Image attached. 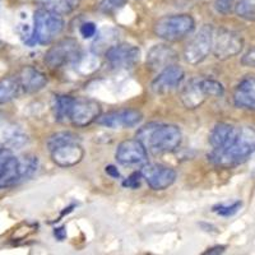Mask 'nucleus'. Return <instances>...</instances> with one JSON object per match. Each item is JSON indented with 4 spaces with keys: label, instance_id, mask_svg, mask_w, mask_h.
Instances as JSON below:
<instances>
[{
    "label": "nucleus",
    "instance_id": "nucleus-1",
    "mask_svg": "<svg viewBox=\"0 0 255 255\" xmlns=\"http://www.w3.org/2000/svg\"><path fill=\"white\" fill-rule=\"evenodd\" d=\"M255 152V129L252 127L238 128L235 136L227 145L208 154V159L213 165L220 167H235L245 162Z\"/></svg>",
    "mask_w": 255,
    "mask_h": 255
},
{
    "label": "nucleus",
    "instance_id": "nucleus-2",
    "mask_svg": "<svg viewBox=\"0 0 255 255\" xmlns=\"http://www.w3.org/2000/svg\"><path fill=\"white\" fill-rule=\"evenodd\" d=\"M136 139H139L151 153L163 154L174 152L180 147L183 134L176 125L151 123L140 128Z\"/></svg>",
    "mask_w": 255,
    "mask_h": 255
},
{
    "label": "nucleus",
    "instance_id": "nucleus-3",
    "mask_svg": "<svg viewBox=\"0 0 255 255\" xmlns=\"http://www.w3.org/2000/svg\"><path fill=\"white\" fill-rule=\"evenodd\" d=\"M64 28V19L51 6L38 8L33 15V29L31 36L24 41L28 46L49 45L61 33Z\"/></svg>",
    "mask_w": 255,
    "mask_h": 255
},
{
    "label": "nucleus",
    "instance_id": "nucleus-4",
    "mask_svg": "<svg viewBox=\"0 0 255 255\" xmlns=\"http://www.w3.org/2000/svg\"><path fill=\"white\" fill-rule=\"evenodd\" d=\"M195 28L194 18L189 14L166 15L159 18L154 24L157 37L167 42H177L188 37Z\"/></svg>",
    "mask_w": 255,
    "mask_h": 255
},
{
    "label": "nucleus",
    "instance_id": "nucleus-5",
    "mask_svg": "<svg viewBox=\"0 0 255 255\" xmlns=\"http://www.w3.org/2000/svg\"><path fill=\"white\" fill-rule=\"evenodd\" d=\"M82 58V49L74 38H63L47 50L45 64L51 69H59L68 64H74Z\"/></svg>",
    "mask_w": 255,
    "mask_h": 255
},
{
    "label": "nucleus",
    "instance_id": "nucleus-6",
    "mask_svg": "<svg viewBox=\"0 0 255 255\" xmlns=\"http://www.w3.org/2000/svg\"><path fill=\"white\" fill-rule=\"evenodd\" d=\"M213 27L211 24H204L197 32V35L193 36L184 49V58L186 63L190 65H198L208 58L213 46Z\"/></svg>",
    "mask_w": 255,
    "mask_h": 255
},
{
    "label": "nucleus",
    "instance_id": "nucleus-7",
    "mask_svg": "<svg viewBox=\"0 0 255 255\" xmlns=\"http://www.w3.org/2000/svg\"><path fill=\"white\" fill-rule=\"evenodd\" d=\"M101 116V105L95 100L86 97H73L70 104L68 122L77 128H84L97 122Z\"/></svg>",
    "mask_w": 255,
    "mask_h": 255
},
{
    "label": "nucleus",
    "instance_id": "nucleus-8",
    "mask_svg": "<svg viewBox=\"0 0 255 255\" xmlns=\"http://www.w3.org/2000/svg\"><path fill=\"white\" fill-rule=\"evenodd\" d=\"M244 47V40L238 32L220 28L213 35L212 52L218 60H227L239 55Z\"/></svg>",
    "mask_w": 255,
    "mask_h": 255
},
{
    "label": "nucleus",
    "instance_id": "nucleus-9",
    "mask_svg": "<svg viewBox=\"0 0 255 255\" xmlns=\"http://www.w3.org/2000/svg\"><path fill=\"white\" fill-rule=\"evenodd\" d=\"M116 161L123 166L142 167L148 163L147 148L139 139L123 140L115 152Z\"/></svg>",
    "mask_w": 255,
    "mask_h": 255
},
{
    "label": "nucleus",
    "instance_id": "nucleus-10",
    "mask_svg": "<svg viewBox=\"0 0 255 255\" xmlns=\"http://www.w3.org/2000/svg\"><path fill=\"white\" fill-rule=\"evenodd\" d=\"M105 56L110 67L115 69H128L133 68L139 61L140 50L135 45L122 42L113 45L110 49L106 50Z\"/></svg>",
    "mask_w": 255,
    "mask_h": 255
},
{
    "label": "nucleus",
    "instance_id": "nucleus-11",
    "mask_svg": "<svg viewBox=\"0 0 255 255\" xmlns=\"http://www.w3.org/2000/svg\"><path fill=\"white\" fill-rule=\"evenodd\" d=\"M140 172L143 179L153 190H165L176 180V172L174 168L159 163H145L144 166H142Z\"/></svg>",
    "mask_w": 255,
    "mask_h": 255
},
{
    "label": "nucleus",
    "instance_id": "nucleus-12",
    "mask_svg": "<svg viewBox=\"0 0 255 255\" xmlns=\"http://www.w3.org/2000/svg\"><path fill=\"white\" fill-rule=\"evenodd\" d=\"M143 119L140 111L133 110V109H124V110L111 111L105 114L97 119V123L104 127L111 128V129H127V128H134L139 124Z\"/></svg>",
    "mask_w": 255,
    "mask_h": 255
},
{
    "label": "nucleus",
    "instance_id": "nucleus-13",
    "mask_svg": "<svg viewBox=\"0 0 255 255\" xmlns=\"http://www.w3.org/2000/svg\"><path fill=\"white\" fill-rule=\"evenodd\" d=\"M184 77H185V73L183 68L176 64H172L158 73V76L152 82L151 88L157 95H166L179 87Z\"/></svg>",
    "mask_w": 255,
    "mask_h": 255
},
{
    "label": "nucleus",
    "instance_id": "nucleus-14",
    "mask_svg": "<svg viewBox=\"0 0 255 255\" xmlns=\"http://www.w3.org/2000/svg\"><path fill=\"white\" fill-rule=\"evenodd\" d=\"M52 161L60 167H72L79 163L84 157V151L79 142H69L52 148Z\"/></svg>",
    "mask_w": 255,
    "mask_h": 255
},
{
    "label": "nucleus",
    "instance_id": "nucleus-15",
    "mask_svg": "<svg viewBox=\"0 0 255 255\" xmlns=\"http://www.w3.org/2000/svg\"><path fill=\"white\" fill-rule=\"evenodd\" d=\"M177 61V52L168 45H154L147 54V67L154 72H161Z\"/></svg>",
    "mask_w": 255,
    "mask_h": 255
},
{
    "label": "nucleus",
    "instance_id": "nucleus-16",
    "mask_svg": "<svg viewBox=\"0 0 255 255\" xmlns=\"http://www.w3.org/2000/svg\"><path fill=\"white\" fill-rule=\"evenodd\" d=\"M234 104L245 110L255 111V76H247L234 91Z\"/></svg>",
    "mask_w": 255,
    "mask_h": 255
},
{
    "label": "nucleus",
    "instance_id": "nucleus-17",
    "mask_svg": "<svg viewBox=\"0 0 255 255\" xmlns=\"http://www.w3.org/2000/svg\"><path fill=\"white\" fill-rule=\"evenodd\" d=\"M22 92L35 93L41 91L47 84L46 76L33 67H23L17 74Z\"/></svg>",
    "mask_w": 255,
    "mask_h": 255
},
{
    "label": "nucleus",
    "instance_id": "nucleus-18",
    "mask_svg": "<svg viewBox=\"0 0 255 255\" xmlns=\"http://www.w3.org/2000/svg\"><path fill=\"white\" fill-rule=\"evenodd\" d=\"M208 96L206 95L202 86V78H193L185 84V87L181 91V102L186 109L194 110L200 108L206 102Z\"/></svg>",
    "mask_w": 255,
    "mask_h": 255
},
{
    "label": "nucleus",
    "instance_id": "nucleus-19",
    "mask_svg": "<svg viewBox=\"0 0 255 255\" xmlns=\"http://www.w3.org/2000/svg\"><path fill=\"white\" fill-rule=\"evenodd\" d=\"M27 143L24 131L13 123L0 119V144L6 148H20Z\"/></svg>",
    "mask_w": 255,
    "mask_h": 255
},
{
    "label": "nucleus",
    "instance_id": "nucleus-20",
    "mask_svg": "<svg viewBox=\"0 0 255 255\" xmlns=\"http://www.w3.org/2000/svg\"><path fill=\"white\" fill-rule=\"evenodd\" d=\"M236 131H238V127H234L231 124L220 123V124L215 125V128L209 133V144H211L212 149L213 151L222 149L235 136Z\"/></svg>",
    "mask_w": 255,
    "mask_h": 255
},
{
    "label": "nucleus",
    "instance_id": "nucleus-21",
    "mask_svg": "<svg viewBox=\"0 0 255 255\" xmlns=\"http://www.w3.org/2000/svg\"><path fill=\"white\" fill-rule=\"evenodd\" d=\"M22 92L17 76L0 79V104H8Z\"/></svg>",
    "mask_w": 255,
    "mask_h": 255
},
{
    "label": "nucleus",
    "instance_id": "nucleus-22",
    "mask_svg": "<svg viewBox=\"0 0 255 255\" xmlns=\"http://www.w3.org/2000/svg\"><path fill=\"white\" fill-rule=\"evenodd\" d=\"M73 101V96L58 95L54 99V113L55 119L60 123L68 122V114H69L70 104Z\"/></svg>",
    "mask_w": 255,
    "mask_h": 255
},
{
    "label": "nucleus",
    "instance_id": "nucleus-23",
    "mask_svg": "<svg viewBox=\"0 0 255 255\" xmlns=\"http://www.w3.org/2000/svg\"><path fill=\"white\" fill-rule=\"evenodd\" d=\"M69 142H79L78 136H77L76 134L70 133V131H60V133H56L54 134V135L50 136L49 140H47V147H49V149L51 151L52 148Z\"/></svg>",
    "mask_w": 255,
    "mask_h": 255
},
{
    "label": "nucleus",
    "instance_id": "nucleus-24",
    "mask_svg": "<svg viewBox=\"0 0 255 255\" xmlns=\"http://www.w3.org/2000/svg\"><path fill=\"white\" fill-rule=\"evenodd\" d=\"M202 86L208 97H221L225 93V87L221 82L212 78H202Z\"/></svg>",
    "mask_w": 255,
    "mask_h": 255
},
{
    "label": "nucleus",
    "instance_id": "nucleus-25",
    "mask_svg": "<svg viewBox=\"0 0 255 255\" xmlns=\"http://www.w3.org/2000/svg\"><path fill=\"white\" fill-rule=\"evenodd\" d=\"M234 10H235V13L239 17H255V0H238Z\"/></svg>",
    "mask_w": 255,
    "mask_h": 255
},
{
    "label": "nucleus",
    "instance_id": "nucleus-26",
    "mask_svg": "<svg viewBox=\"0 0 255 255\" xmlns=\"http://www.w3.org/2000/svg\"><path fill=\"white\" fill-rule=\"evenodd\" d=\"M241 206H243L241 200H236V202H234V203L231 204H217V206H215L212 208V211L215 212V213H217L218 216H222V217H231V216H234L235 213H238V212L240 211Z\"/></svg>",
    "mask_w": 255,
    "mask_h": 255
},
{
    "label": "nucleus",
    "instance_id": "nucleus-27",
    "mask_svg": "<svg viewBox=\"0 0 255 255\" xmlns=\"http://www.w3.org/2000/svg\"><path fill=\"white\" fill-rule=\"evenodd\" d=\"M125 4H127V0H101L99 8L105 14H114Z\"/></svg>",
    "mask_w": 255,
    "mask_h": 255
},
{
    "label": "nucleus",
    "instance_id": "nucleus-28",
    "mask_svg": "<svg viewBox=\"0 0 255 255\" xmlns=\"http://www.w3.org/2000/svg\"><path fill=\"white\" fill-rule=\"evenodd\" d=\"M79 4V0H59L55 5H51L52 9H55L56 12L60 14L72 12L73 9H76Z\"/></svg>",
    "mask_w": 255,
    "mask_h": 255
},
{
    "label": "nucleus",
    "instance_id": "nucleus-29",
    "mask_svg": "<svg viewBox=\"0 0 255 255\" xmlns=\"http://www.w3.org/2000/svg\"><path fill=\"white\" fill-rule=\"evenodd\" d=\"M238 0H215L216 9L222 14H229L235 9V4Z\"/></svg>",
    "mask_w": 255,
    "mask_h": 255
},
{
    "label": "nucleus",
    "instance_id": "nucleus-30",
    "mask_svg": "<svg viewBox=\"0 0 255 255\" xmlns=\"http://www.w3.org/2000/svg\"><path fill=\"white\" fill-rule=\"evenodd\" d=\"M143 177L142 172H133L130 176L128 177L127 180H124V183H123V186L129 189H136L138 186L140 185V179Z\"/></svg>",
    "mask_w": 255,
    "mask_h": 255
},
{
    "label": "nucleus",
    "instance_id": "nucleus-31",
    "mask_svg": "<svg viewBox=\"0 0 255 255\" xmlns=\"http://www.w3.org/2000/svg\"><path fill=\"white\" fill-rule=\"evenodd\" d=\"M79 32H81V35L84 38H92L97 33V27H96V24L93 22H86V23H83L81 26Z\"/></svg>",
    "mask_w": 255,
    "mask_h": 255
},
{
    "label": "nucleus",
    "instance_id": "nucleus-32",
    "mask_svg": "<svg viewBox=\"0 0 255 255\" xmlns=\"http://www.w3.org/2000/svg\"><path fill=\"white\" fill-rule=\"evenodd\" d=\"M241 64L244 67L255 68V46L244 54V56L241 58Z\"/></svg>",
    "mask_w": 255,
    "mask_h": 255
},
{
    "label": "nucleus",
    "instance_id": "nucleus-33",
    "mask_svg": "<svg viewBox=\"0 0 255 255\" xmlns=\"http://www.w3.org/2000/svg\"><path fill=\"white\" fill-rule=\"evenodd\" d=\"M12 149L10 148H6L4 145L0 147V176H1V172H3V167H4V163H5L6 158H8L10 154H12Z\"/></svg>",
    "mask_w": 255,
    "mask_h": 255
},
{
    "label": "nucleus",
    "instance_id": "nucleus-34",
    "mask_svg": "<svg viewBox=\"0 0 255 255\" xmlns=\"http://www.w3.org/2000/svg\"><path fill=\"white\" fill-rule=\"evenodd\" d=\"M54 236H55L59 241H63L64 239L67 238V231H65V227L61 226V227H58V229L54 230Z\"/></svg>",
    "mask_w": 255,
    "mask_h": 255
},
{
    "label": "nucleus",
    "instance_id": "nucleus-35",
    "mask_svg": "<svg viewBox=\"0 0 255 255\" xmlns=\"http://www.w3.org/2000/svg\"><path fill=\"white\" fill-rule=\"evenodd\" d=\"M105 171H106V174H108V175H110L111 177H114V179H118V177H120L119 170H118V168H116L115 166H113V165L106 166Z\"/></svg>",
    "mask_w": 255,
    "mask_h": 255
},
{
    "label": "nucleus",
    "instance_id": "nucleus-36",
    "mask_svg": "<svg viewBox=\"0 0 255 255\" xmlns=\"http://www.w3.org/2000/svg\"><path fill=\"white\" fill-rule=\"evenodd\" d=\"M225 252V247H215L212 249H208V252H206V254H221V253Z\"/></svg>",
    "mask_w": 255,
    "mask_h": 255
},
{
    "label": "nucleus",
    "instance_id": "nucleus-37",
    "mask_svg": "<svg viewBox=\"0 0 255 255\" xmlns=\"http://www.w3.org/2000/svg\"><path fill=\"white\" fill-rule=\"evenodd\" d=\"M0 147H1V144H0Z\"/></svg>",
    "mask_w": 255,
    "mask_h": 255
},
{
    "label": "nucleus",
    "instance_id": "nucleus-38",
    "mask_svg": "<svg viewBox=\"0 0 255 255\" xmlns=\"http://www.w3.org/2000/svg\"><path fill=\"white\" fill-rule=\"evenodd\" d=\"M0 1H1V0H0Z\"/></svg>",
    "mask_w": 255,
    "mask_h": 255
}]
</instances>
